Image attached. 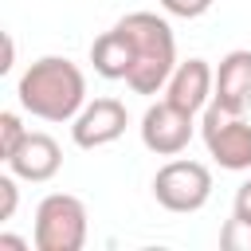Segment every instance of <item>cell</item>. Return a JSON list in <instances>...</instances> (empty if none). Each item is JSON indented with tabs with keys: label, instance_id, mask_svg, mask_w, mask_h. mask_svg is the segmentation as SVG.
<instances>
[{
	"label": "cell",
	"instance_id": "cell-9",
	"mask_svg": "<svg viewBox=\"0 0 251 251\" xmlns=\"http://www.w3.org/2000/svg\"><path fill=\"white\" fill-rule=\"evenodd\" d=\"M4 165L20 176V180H31V184H43L51 180L59 169H63V149L51 133H27L20 141V149L12 157H4Z\"/></svg>",
	"mask_w": 251,
	"mask_h": 251
},
{
	"label": "cell",
	"instance_id": "cell-15",
	"mask_svg": "<svg viewBox=\"0 0 251 251\" xmlns=\"http://www.w3.org/2000/svg\"><path fill=\"white\" fill-rule=\"evenodd\" d=\"M16 173L8 169L4 176H0V220H12L16 216V204H20V188H16Z\"/></svg>",
	"mask_w": 251,
	"mask_h": 251
},
{
	"label": "cell",
	"instance_id": "cell-6",
	"mask_svg": "<svg viewBox=\"0 0 251 251\" xmlns=\"http://www.w3.org/2000/svg\"><path fill=\"white\" fill-rule=\"evenodd\" d=\"M192 118L196 114H188V110H180V106H173L169 98L165 102H153L145 114H141V145L149 149V153H157V157H176V153H184L188 149V141H192Z\"/></svg>",
	"mask_w": 251,
	"mask_h": 251
},
{
	"label": "cell",
	"instance_id": "cell-18",
	"mask_svg": "<svg viewBox=\"0 0 251 251\" xmlns=\"http://www.w3.org/2000/svg\"><path fill=\"white\" fill-rule=\"evenodd\" d=\"M12 63H16V43H12V35H4V63H0V71H12Z\"/></svg>",
	"mask_w": 251,
	"mask_h": 251
},
{
	"label": "cell",
	"instance_id": "cell-8",
	"mask_svg": "<svg viewBox=\"0 0 251 251\" xmlns=\"http://www.w3.org/2000/svg\"><path fill=\"white\" fill-rule=\"evenodd\" d=\"M212 90H216V71L208 59H184L176 63V71L169 75L165 82V98L188 114H200L208 102H212Z\"/></svg>",
	"mask_w": 251,
	"mask_h": 251
},
{
	"label": "cell",
	"instance_id": "cell-1",
	"mask_svg": "<svg viewBox=\"0 0 251 251\" xmlns=\"http://www.w3.org/2000/svg\"><path fill=\"white\" fill-rule=\"evenodd\" d=\"M16 98L31 118L75 122L78 110L86 106V75L67 55H43L20 75Z\"/></svg>",
	"mask_w": 251,
	"mask_h": 251
},
{
	"label": "cell",
	"instance_id": "cell-10",
	"mask_svg": "<svg viewBox=\"0 0 251 251\" xmlns=\"http://www.w3.org/2000/svg\"><path fill=\"white\" fill-rule=\"evenodd\" d=\"M212 102L220 110H231V114H247L251 110V51H227L216 67V90H212Z\"/></svg>",
	"mask_w": 251,
	"mask_h": 251
},
{
	"label": "cell",
	"instance_id": "cell-7",
	"mask_svg": "<svg viewBox=\"0 0 251 251\" xmlns=\"http://www.w3.org/2000/svg\"><path fill=\"white\" fill-rule=\"evenodd\" d=\"M126 126H129V114L118 98H94L71 122V141L78 149H102V145H114L126 133Z\"/></svg>",
	"mask_w": 251,
	"mask_h": 251
},
{
	"label": "cell",
	"instance_id": "cell-2",
	"mask_svg": "<svg viewBox=\"0 0 251 251\" xmlns=\"http://www.w3.org/2000/svg\"><path fill=\"white\" fill-rule=\"evenodd\" d=\"M118 27L133 47V71L126 86L133 94H157L176 71V35L169 20L157 12H129L118 20Z\"/></svg>",
	"mask_w": 251,
	"mask_h": 251
},
{
	"label": "cell",
	"instance_id": "cell-5",
	"mask_svg": "<svg viewBox=\"0 0 251 251\" xmlns=\"http://www.w3.org/2000/svg\"><path fill=\"white\" fill-rule=\"evenodd\" d=\"M153 196L165 212H180V216L200 212L212 200V173H208V165L188 161V157L165 161L153 176Z\"/></svg>",
	"mask_w": 251,
	"mask_h": 251
},
{
	"label": "cell",
	"instance_id": "cell-12",
	"mask_svg": "<svg viewBox=\"0 0 251 251\" xmlns=\"http://www.w3.org/2000/svg\"><path fill=\"white\" fill-rule=\"evenodd\" d=\"M27 133H31V129H24L20 114H16V110H4V114H0V157H12Z\"/></svg>",
	"mask_w": 251,
	"mask_h": 251
},
{
	"label": "cell",
	"instance_id": "cell-3",
	"mask_svg": "<svg viewBox=\"0 0 251 251\" xmlns=\"http://www.w3.org/2000/svg\"><path fill=\"white\" fill-rule=\"evenodd\" d=\"M86 204L71 192H51L39 200L35 208V227H31V243L35 251H82L86 243Z\"/></svg>",
	"mask_w": 251,
	"mask_h": 251
},
{
	"label": "cell",
	"instance_id": "cell-4",
	"mask_svg": "<svg viewBox=\"0 0 251 251\" xmlns=\"http://www.w3.org/2000/svg\"><path fill=\"white\" fill-rule=\"evenodd\" d=\"M200 137L208 157L227 169V173H247L251 169V122L243 114L220 110L216 102L204 106V122H200Z\"/></svg>",
	"mask_w": 251,
	"mask_h": 251
},
{
	"label": "cell",
	"instance_id": "cell-14",
	"mask_svg": "<svg viewBox=\"0 0 251 251\" xmlns=\"http://www.w3.org/2000/svg\"><path fill=\"white\" fill-rule=\"evenodd\" d=\"M212 4H216V0H161V8H165L169 16H176V20H200Z\"/></svg>",
	"mask_w": 251,
	"mask_h": 251
},
{
	"label": "cell",
	"instance_id": "cell-11",
	"mask_svg": "<svg viewBox=\"0 0 251 251\" xmlns=\"http://www.w3.org/2000/svg\"><path fill=\"white\" fill-rule=\"evenodd\" d=\"M90 63H94V71H98L102 78H110V82H118V78L126 82V78H129V71H133V47H129V39L122 35L118 24L90 43Z\"/></svg>",
	"mask_w": 251,
	"mask_h": 251
},
{
	"label": "cell",
	"instance_id": "cell-13",
	"mask_svg": "<svg viewBox=\"0 0 251 251\" xmlns=\"http://www.w3.org/2000/svg\"><path fill=\"white\" fill-rule=\"evenodd\" d=\"M220 247H227V251H251V220L231 216L220 227Z\"/></svg>",
	"mask_w": 251,
	"mask_h": 251
},
{
	"label": "cell",
	"instance_id": "cell-16",
	"mask_svg": "<svg viewBox=\"0 0 251 251\" xmlns=\"http://www.w3.org/2000/svg\"><path fill=\"white\" fill-rule=\"evenodd\" d=\"M231 216H239V220H251V176L235 188V200H231Z\"/></svg>",
	"mask_w": 251,
	"mask_h": 251
},
{
	"label": "cell",
	"instance_id": "cell-17",
	"mask_svg": "<svg viewBox=\"0 0 251 251\" xmlns=\"http://www.w3.org/2000/svg\"><path fill=\"white\" fill-rule=\"evenodd\" d=\"M0 247H4V251H27L31 243H27V239H20V235H8V231H0Z\"/></svg>",
	"mask_w": 251,
	"mask_h": 251
}]
</instances>
